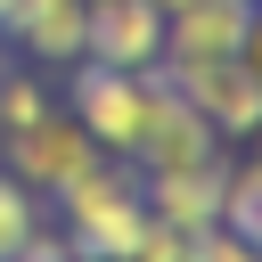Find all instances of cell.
Returning <instances> with one entry per match:
<instances>
[{"label":"cell","instance_id":"obj_8","mask_svg":"<svg viewBox=\"0 0 262 262\" xmlns=\"http://www.w3.org/2000/svg\"><path fill=\"white\" fill-rule=\"evenodd\" d=\"M221 188H229V164H188V172H147V213L172 221V229H205L221 221Z\"/></svg>","mask_w":262,"mask_h":262},{"label":"cell","instance_id":"obj_6","mask_svg":"<svg viewBox=\"0 0 262 262\" xmlns=\"http://www.w3.org/2000/svg\"><path fill=\"white\" fill-rule=\"evenodd\" d=\"M82 57H98V66H156L164 57V8L156 0H90V41H82Z\"/></svg>","mask_w":262,"mask_h":262},{"label":"cell","instance_id":"obj_5","mask_svg":"<svg viewBox=\"0 0 262 262\" xmlns=\"http://www.w3.org/2000/svg\"><path fill=\"white\" fill-rule=\"evenodd\" d=\"M147 172H188V164H213L221 156V139H213V123L164 82L156 90V115H147V131H139V147H131Z\"/></svg>","mask_w":262,"mask_h":262},{"label":"cell","instance_id":"obj_2","mask_svg":"<svg viewBox=\"0 0 262 262\" xmlns=\"http://www.w3.org/2000/svg\"><path fill=\"white\" fill-rule=\"evenodd\" d=\"M57 205H66V229H74V254H98V262H123V246H131V229L147 221V196L106 164V156H90L66 188H57Z\"/></svg>","mask_w":262,"mask_h":262},{"label":"cell","instance_id":"obj_3","mask_svg":"<svg viewBox=\"0 0 262 262\" xmlns=\"http://www.w3.org/2000/svg\"><path fill=\"white\" fill-rule=\"evenodd\" d=\"M0 147H8V172H16L33 196H57V188L98 156V147H90V131H82L74 115H57V106H49L41 123H25V131H0Z\"/></svg>","mask_w":262,"mask_h":262},{"label":"cell","instance_id":"obj_11","mask_svg":"<svg viewBox=\"0 0 262 262\" xmlns=\"http://www.w3.org/2000/svg\"><path fill=\"white\" fill-rule=\"evenodd\" d=\"M196 262H262V246L237 237V229H221V221H205L196 229Z\"/></svg>","mask_w":262,"mask_h":262},{"label":"cell","instance_id":"obj_10","mask_svg":"<svg viewBox=\"0 0 262 262\" xmlns=\"http://www.w3.org/2000/svg\"><path fill=\"white\" fill-rule=\"evenodd\" d=\"M33 229H41V205H33V188H25L16 172H0V262H8V254H16Z\"/></svg>","mask_w":262,"mask_h":262},{"label":"cell","instance_id":"obj_7","mask_svg":"<svg viewBox=\"0 0 262 262\" xmlns=\"http://www.w3.org/2000/svg\"><path fill=\"white\" fill-rule=\"evenodd\" d=\"M0 33H16L25 57H41V66H74L90 41V0H16Z\"/></svg>","mask_w":262,"mask_h":262},{"label":"cell","instance_id":"obj_4","mask_svg":"<svg viewBox=\"0 0 262 262\" xmlns=\"http://www.w3.org/2000/svg\"><path fill=\"white\" fill-rule=\"evenodd\" d=\"M205 123H213V139H254L262 131V82L237 66V57H213V66H180V74H164Z\"/></svg>","mask_w":262,"mask_h":262},{"label":"cell","instance_id":"obj_1","mask_svg":"<svg viewBox=\"0 0 262 262\" xmlns=\"http://www.w3.org/2000/svg\"><path fill=\"white\" fill-rule=\"evenodd\" d=\"M156 90H164V74L147 66H98V57H74V74H66V98H74V123L90 131V147L98 156H131L139 147V131H147V115H156Z\"/></svg>","mask_w":262,"mask_h":262},{"label":"cell","instance_id":"obj_9","mask_svg":"<svg viewBox=\"0 0 262 262\" xmlns=\"http://www.w3.org/2000/svg\"><path fill=\"white\" fill-rule=\"evenodd\" d=\"M49 115V82L25 74V66H0V131H25Z\"/></svg>","mask_w":262,"mask_h":262},{"label":"cell","instance_id":"obj_12","mask_svg":"<svg viewBox=\"0 0 262 262\" xmlns=\"http://www.w3.org/2000/svg\"><path fill=\"white\" fill-rule=\"evenodd\" d=\"M237 66H246V74L262 82V0L246 8V33H237Z\"/></svg>","mask_w":262,"mask_h":262}]
</instances>
